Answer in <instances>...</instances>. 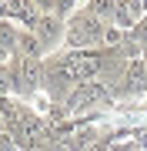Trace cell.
<instances>
[{
    "mask_svg": "<svg viewBox=\"0 0 147 151\" xmlns=\"http://www.w3.org/2000/svg\"><path fill=\"white\" fill-rule=\"evenodd\" d=\"M110 84L107 81H87V84H77L70 94H67V114H77V111H84V108H94V104H104V101H110Z\"/></svg>",
    "mask_w": 147,
    "mask_h": 151,
    "instance_id": "obj_2",
    "label": "cell"
},
{
    "mask_svg": "<svg viewBox=\"0 0 147 151\" xmlns=\"http://www.w3.org/2000/svg\"><path fill=\"white\" fill-rule=\"evenodd\" d=\"M33 7L40 14H54V0H33Z\"/></svg>",
    "mask_w": 147,
    "mask_h": 151,
    "instance_id": "obj_10",
    "label": "cell"
},
{
    "mask_svg": "<svg viewBox=\"0 0 147 151\" xmlns=\"http://www.w3.org/2000/svg\"><path fill=\"white\" fill-rule=\"evenodd\" d=\"M110 151H141V145H114Z\"/></svg>",
    "mask_w": 147,
    "mask_h": 151,
    "instance_id": "obj_11",
    "label": "cell"
},
{
    "mask_svg": "<svg viewBox=\"0 0 147 151\" xmlns=\"http://www.w3.org/2000/svg\"><path fill=\"white\" fill-rule=\"evenodd\" d=\"M87 151H110V145H104V141H97V145H90Z\"/></svg>",
    "mask_w": 147,
    "mask_h": 151,
    "instance_id": "obj_12",
    "label": "cell"
},
{
    "mask_svg": "<svg viewBox=\"0 0 147 151\" xmlns=\"http://www.w3.org/2000/svg\"><path fill=\"white\" fill-rule=\"evenodd\" d=\"M80 4V0H54V14L60 17V20H67V17L74 14V7Z\"/></svg>",
    "mask_w": 147,
    "mask_h": 151,
    "instance_id": "obj_8",
    "label": "cell"
},
{
    "mask_svg": "<svg viewBox=\"0 0 147 151\" xmlns=\"http://www.w3.org/2000/svg\"><path fill=\"white\" fill-rule=\"evenodd\" d=\"M0 151H20V148H17V141L10 138V131H0Z\"/></svg>",
    "mask_w": 147,
    "mask_h": 151,
    "instance_id": "obj_9",
    "label": "cell"
},
{
    "mask_svg": "<svg viewBox=\"0 0 147 151\" xmlns=\"http://www.w3.org/2000/svg\"><path fill=\"white\" fill-rule=\"evenodd\" d=\"M13 54H17V57H27V60H44V57H47V50H44V44L33 37V30H20Z\"/></svg>",
    "mask_w": 147,
    "mask_h": 151,
    "instance_id": "obj_4",
    "label": "cell"
},
{
    "mask_svg": "<svg viewBox=\"0 0 147 151\" xmlns=\"http://www.w3.org/2000/svg\"><path fill=\"white\" fill-rule=\"evenodd\" d=\"M120 7H127V14H131L134 20H144L147 17V4L144 0H120Z\"/></svg>",
    "mask_w": 147,
    "mask_h": 151,
    "instance_id": "obj_7",
    "label": "cell"
},
{
    "mask_svg": "<svg viewBox=\"0 0 147 151\" xmlns=\"http://www.w3.org/2000/svg\"><path fill=\"white\" fill-rule=\"evenodd\" d=\"M17 37H20V27H17L13 20H0V47H7V50L13 54Z\"/></svg>",
    "mask_w": 147,
    "mask_h": 151,
    "instance_id": "obj_5",
    "label": "cell"
},
{
    "mask_svg": "<svg viewBox=\"0 0 147 151\" xmlns=\"http://www.w3.org/2000/svg\"><path fill=\"white\" fill-rule=\"evenodd\" d=\"M0 131H7V128H4V114H0Z\"/></svg>",
    "mask_w": 147,
    "mask_h": 151,
    "instance_id": "obj_13",
    "label": "cell"
},
{
    "mask_svg": "<svg viewBox=\"0 0 147 151\" xmlns=\"http://www.w3.org/2000/svg\"><path fill=\"white\" fill-rule=\"evenodd\" d=\"M104 27H107V24H104L90 7H80V10H74L67 17L64 44L70 50H100L104 47Z\"/></svg>",
    "mask_w": 147,
    "mask_h": 151,
    "instance_id": "obj_1",
    "label": "cell"
},
{
    "mask_svg": "<svg viewBox=\"0 0 147 151\" xmlns=\"http://www.w3.org/2000/svg\"><path fill=\"white\" fill-rule=\"evenodd\" d=\"M87 7H90V10H94V14L100 17L104 24H107V20H114V10H117V0H90Z\"/></svg>",
    "mask_w": 147,
    "mask_h": 151,
    "instance_id": "obj_6",
    "label": "cell"
},
{
    "mask_svg": "<svg viewBox=\"0 0 147 151\" xmlns=\"http://www.w3.org/2000/svg\"><path fill=\"white\" fill-rule=\"evenodd\" d=\"M64 27H67V20H60L57 14H44L37 20V27H33V37L44 44V50H50L64 40Z\"/></svg>",
    "mask_w": 147,
    "mask_h": 151,
    "instance_id": "obj_3",
    "label": "cell"
}]
</instances>
